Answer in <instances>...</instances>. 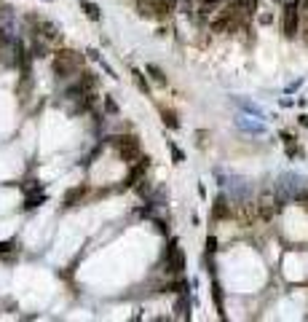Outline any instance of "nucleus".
Here are the masks:
<instances>
[{
  "mask_svg": "<svg viewBox=\"0 0 308 322\" xmlns=\"http://www.w3.org/2000/svg\"><path fill=\"white\" fill-rule=\"evenodd\" d=\"M220 5V0H201V5H199V11H201V16H209L214 8Z\"/></svg>",
  "mask_w": 308,
  "mask_h": 322,
  "instance_id": "8",
  "label": "nucleus"
},
{
  "mask_svg": "<svg viewBox=\"0 0 308 322\" xmlns=\"http://www.w3.org/2000/svg\"><path fill=\"white\" fill-rule=\"evenodd\" d=\"M292 199H295V201H300V204H306V209H308V191H306V188H300L298 193L292 196Z\"/></svg>",
  "mask_w": 308,
  "mask_h": 322,
  "instance_id": "11",
  "label": "nucleus"
},
{
  "mask_svg": "<svg viewBox=\"0 0 308 322\" xmlns=\"http://www.w3.org/2000/svg\"><path fill=\"white\" fill-rule=\"evenodd\" d=\"M134 78H137V86H140L142 91H148V81H142V73H140V70H134Z\"/></svg>",
  "mask_w": 308,
  "mask_h": 322,
  "instance_id": "13",
  "label": "nucleus"
},
{
  "mask_svg": "<svg viewBox=\"0 0 308 322\" xmlns=\"http://www.w3.org/2000/svg\"><path fill=\"white\" fill-rule=\"evenodd\" d=\"M30 24L35 27V35L46 38V41H54V38H59V30L49 22V19H43V16H30Z\"/></svg>",
  "mask_w": 308,
  "mask_h": 322,
  "instance_id": "6",
  "label": "nucleus"
},
{
  "mask_svg": "<svg viewBox=\"0 0 308 322\" xmlns=\"http://www.w3.org/2000/svg\"><path fill=\"white\" fill-rule=\"evenodd\" d=\"M140 14L148 19H161L169 14V0H137Z\"/></svg>",
  "mask_w": 308,
  "mask_h": 322,
  "instance_id": "3",
  "label": "nucleus"
},
{
  "mask_svg": "<svg viewBox=\"0 0 308 322\" xmlns=\"http://www.w3.org/2000/svg\"><path fill=\"white\" fill-rule=\"evenodd\" d=\"M145 70H148V73H150V75H153V81H158V83H166V75H163V73H161V70H158V67H155V64H148V67H145Z\"/></svg>",
  "mask_w": 308,
  "mask_h": 322,
  "instance_id": "10",
  "label": "nucleus"
},
{
  "mask_svg": "<svg viewBox=\"0 0 308 322\" xmlns=\"http://www.w3.org/2000/svg\"><path fill=\"white\" fill-rule=\"evenodd\" d=\"M166 268L174 271V274H180L182 268H185V255H182V250H180L177 242H169V247H166Z\"/></svg>",
  "mask_w": 308,
  "mask_h": 322,
  "instance_id": "5",
  "label": "nucleus"
},
{
  "mask_svg": "<svg viewBox=\"0 0 308 322\" xmlns=\"http://www.w3.org/2000/svg\"><path fill=\"white\" fill-rule=\"evenodd\" d=\"M113 145H115L118 153H121L123 161H137V159H140V140H137L134 134L113 137Z\"/></svg>",
  "mask_w": 308,
  "mask_h": 322,
  "instance_id": "2",
  "label": "nucleus"
},
{
  "mask_svg": "<svg viewBox=\"0 0 308 322\" xmlns=\"http://www.w3.org/2000/svg\"><path fill=\"white\" fill-rule=\"evenodd\" d=\"M83 193H86V188H73L67 196H64V204L73 207V201H75V199H83Z\"/></svg>",
  "mask_w": 308,
  "mask_h": 322,
  "instance_id": "9",
  "label": "nucleus"
},
{
  "mask_svg": "<svg viewBox=\"0 0 308 322\" xmlns=\"http://www.w3.org/2000/svg\"><path fill=\"white\" fill-rule=\"evenodd\" d=\"M206 247H209V250H217V242H214V236H209V239H206Z\"/></svg>",
  "mask_w": 308,
  "mask_h": 322,
  "instance_id": "14",
  "label": "nucleus"
},
{
  "mask_svg": "<svg viewBox=\"0 0 308 322\" xmlns=\"http://www.w3.org/2000/svg\"><path fill=\"white\" fill-rule=\"evenodd\" d=\"M298 30H300V5H298V0H292L284 8V35L295 38Z\"/></svg>",
  "mask_w": 308,
  "mask_h": 322,
  "instance_id": "4",
  "label": "nucleus"
},
{
  "mask_svg": "<svg viewBox=\"0 0 308 322\" xmlns=\"http://www.w3.org/2000/svg\"><path fill=\"white\" fill-rule=\"evenodd\" d=\"M81 62H83V57L75 54V51H56V57H54L56 78H70L78 67H81Z\"/></svg>",
  "mask_w": 308,
  "mask_h": 322,
  "instance_id": "1",
  "label": "nucleus"
},
{
  "mask_svg": "<svg viewBox=\"0 0 308 322\" xmlns=\"http://www.w3.org/2000/svg\"><path fill=\"white\" fill-rule=\"evenodd\" d=\"M81 8L86 11V16H89V19H94V22L102 16V14H100V5H97V3H91V0H81Z\"/></svg>",
  "mask_w": 308,
  "mask_h": 322,
  "instance_id": "7",
  "label": "nucleus"
},
{
  "mask_svg": "<svg viewBox=\"0 0 308 322\" xmlns=\"http://www.w3.org/2000/svg\"><path fill=\"white\" fill-rule=\"evenodd\" d=\"M163 124H169V127H172V129H177V127H180V124H177V118H174V113H172V110H169V113H166V110H163Z\"/></svg>",
  "mask_w": 308,
  "mask_h": 322,
  "instance_id": "12",
  "label": "nucleus"
}]
</instances>
